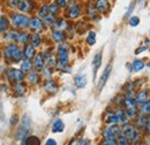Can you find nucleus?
I'll list each match as a JSON object with an SVG mask.
<instances>
[{"label":"nucleus","instance_id":"50","mask_svg":"<svg viewBox=\"0 0 150 145\" xmlns=\"http://www.w3.org/2000/svg\"><path fill=\"white\" fill-rule=\"evenodd\" d=\"M71 145H82V142L80 141V142H77V143H72Z\"/></svg>","mask_w":150,"mask_h":145},{"label":"nucleus","instance_id":"12","mask_svg":"<svg viewBox=\"0 0 150 145\" xmlns=\"http://www.w3.org/2000/svg\"><path fill=\"white\" fill-rule=\"evenodd\" d=\"M102 65V51L97 52L94 55V59H93V62H91V67H93V75H94V81L96 80V76H97V72L98 69Z\"/></svg>","mask_w":150,"mask_h":145},{"label":"nucleus","instance_id":"38","mask_svg":"<svg viewBox=\"0 0 150 145\" xmlns=\"http://www.w3.org/2000/svg\"><path fill=\"white\" fill-rule=\"evenodd\" d=\"M49 13V5H42L39 8L37 9V16H39L40 18H45Z\"/></svg>","mask_w":150,"mask_h":145},{"label":"nucleus","instance_id":"26","mask_svg":"<svg viewBox=\"0 0 150 145\" xmlns=\"http://www.w3.org/2000/svg\"><path fill=\"white\" fill-rule=\"evenodd\" d=\"M148 122H149L148 115H146V114H139L136 116V127L137 128H144Z\"/></svg>","mask_w":150,"mask_h":145},{"label":"nucleus","instance_id":"25","mask_svg":"<svg viewBox=\"0 0 150 145\" xmlns=\"http://www.w3.org/2000/svg\"><path fill=\"white\" fill-rule=\"evenodd\" d=\"M27 81L28 83L30 84H37L39 82V74H38L37 70H30L28 72V76H27Z\"/></svg>","mask_w":150,"mask_h":145},{"label":"nucleus","instance_id":"8","mask_svg":"<svg viewBox=\"0 0 150 145\" xmlns=\"http://www.w3.org/2000/svg\"><path fill=\"white\" fill-rule=\"evenodd\" d=\"M45 28L43 20L39 16H31L30 21H29V29L33 32H39Z\"/></svg>","mask_w":150,"mask_h":145},{"label":"nucleus","instance_id":"43","mask_svg":"<svg viewBox=\"0 0 150 145\" xmlns=\"http://www.w3.org/2000/svg\"><path fill=\"white\" fill-rule=\"evenodd\" d=\"M54 4L60 9H66L68 7V0H54Z\"/></svg>","mask_w":150,"mask_h":145},{"label":"nucleus","instance_id":"14","mask_svg":"<svg viewBox=\"0 0 150 145\" xmlns=\"http://www.w3.org/2000/svg\"><path fill=\"white\" fill-rule=\"evenodd\" d=\"M51 38H52L53 42H56V43L59 44V43L66 42L67 35H66V32L62 31V30H53L52 34H51Z\"/></svg>","mask_w":150,"mask_h":145},{"label":"nucleus","instance_id":"37","mask_svg":"<svg viewBox=\"0 0 150 145\" xmlns=\"http://www.w3.org/2000/svg\"><path fill=\"white\" fill-rule=\"evenodd\" d=\"M86 40H87V44H88L89 46L95 45L96 42H97V35H96V32H95V31H89L88 35H87Z\"/></svg>","mask_w":150,"mask_h":145},{"label":"nucleus","instance_id":"45","mask_svg":"<svg viewBox=\"0 0 150 145\" xmlns=\"http://www.w3.org/2000/svg\"><path fill=\"white\" fill-rule=\"evenodd\" d=\"M134 6H135V4H131V5H129V7L127 8V12H126V13H125V15H124V18H131V14H132V12H133Z\"/></svg>","mask_w":150,"mask_h":145},{"label":"nucleus","instance_id":"15","mask_svg":"<svg viewBox=\"0 0 150 145\" xmlns=\"http://www.w3.org/2000/svg\"><path fill=\"white\" fill-rule=\"evenodd\" d=\"M134 99H135V101H136L137 105H141L142 103H144V101H147L149 99V92L146 90L137 91L135 93V96H134Z\"/></svg>","mask_w":150,"mask_h":145},{"label":"nucleus","instance_id":"33","mask_svg":"<svg viewBox=\"0 0 150 145\" xmlns=\"http://www.w3.org/2000/svg\"><path fill=\"white\" fill-rule=\"evenodd\" d=\"M139 114H146L149 115L150 114V99H148L147 101L142 103L141 105H139Z\"/></svg>","mask_w":150,"mask_h":145},{"label":"nucleus","instance_id":"53","mask_svg":"<svg viewBox=\"0 0 150 145\" xmlns=\"http://www.w3.org/2000/svg\"><path fill=\"white\" fill-rule=\"evenodd\" d=\"M148 118H149V121H150V114H149V115H148Z\"/></svg>","mask_w":150,"mask_h":145},{"label":"nucleus","instance_id":"30","mask_svg":"<svg viewBox=\"0 0 150 145\" xmlns=\"http://www.w3.org/2000/svg\"><path fill=\"white\" fill-rule=\"evenodd\" d=\"M33 62H31V60H28V59H23L22 61H21V70L24 72H29L30 70H33Z\"/></svg>","mask_w":150,"mask_h":145},{"label":"nucleus","instance_id":"51","mask_svg":"<svg viewBox=\"0 0 150 145\" xmlns=\"http://www.w3.org/2000/svg\"><path fill=\"white\" fill-rule=\"evenodd\" d=\"M146 66H147L148 68H150V61H149V62H147V63H146Z\"/></svg>","mask_w":150,"mask_h":145},{"label":"nucleus","instance_id":"32","mask_svg":"<svg viewBox=\"0 0 150 145\" xmlns=\"http://www.w3.org/2000/svg\"><path fill=\"white\" fill-rule=\"evenodd\" d=\"M13 90H14V92H15L16 94L23 96V94L27 92V87H25V84H23V82H21V83H15V84L13 85Z\"/></svg>","mask_w":150,"mask_h":145},{"label":"nucleus","instance_id":"49","mask_svg":"<svg viewBox=\"0 0 150 145\" xmlns=\"http://www.w3.org/2000/svg\"><path fill=\"white\" fill-rule=\"evenodd\" d=\"M12 125H15L16 122H18V115H14V118H12Z\"/></svg>","mask_w":150,"mask_h":145},{"label":"nucleus","instance_id":"21","mask_svg":"<svg viewBox=\"0 0 150 145\" xmlns=\"http://www.w3.org/2000/svg\"><path fill=\"white\" fill-rule=\"evenodd\" d=\"M144 67H146V62L143 60H141V59H135L132 62V72H141Z\"/></svg>","mask_w":150,"mask_h":145},{"label":"nucleus","instance_id":"47","mask_svg":"<svg viewBox=\"0 0 150 145\" xmlns=\"http://www.w3.org/2000/svg\"><path fill=\"white\" fill-rule=\"evenodd\" d=\"M44 145H57V142L54 139H52V138H50V139H47L46 141V143Z\"/></svg>","mask_w":150,"mask_h":145},{"label":"nucleus","instance_id":"23","mask_svg":"<svg viewBox=\"0 0 150 145\" xmlns=\"http://www.w3.org/2000/svg\"><path fill=\"white\" fill-rule=\"evenodd\" d=\"M30 45H33L35 49L36 47H39L40 44H42V36L39 32H33L30 35Z\"/></svg>","mask_w":150,"mask_h":145},{"label":"nucleus","instance_id":"7","mask_svg":"<svg viewBox=\"0 0 150 145\" xmlns=\"http://www.w3.org/2000/svg\"><path fill=\"white\" fill-rule=\"evenodd\" d=\"M82 14V7L76 2H68L67 7V18L69 20H76Z\"/></svg>","mask_w":150,"mask_h":145},{"label":"nucleus","instance_id":"34","mask_svg":"<svg viewBox=\"0 0 150 145\" xmlns=\"http://www.w3.org/2000/svg\"><path fill=\"white\" fill-rule=\"evenodd\" d=\"M24 145H40V139L37 136H27L24 138Z\"/></svg>","mask_w":150,"mask_h":145},{"label":"nucleus","instance_id":"16","mask_svg":"<svg viewBox=\"0 0 150 145\" xmlns=\"http://www.w3.org/2000/svg\"><path fill=\"white\" fill-rule=\"evenodd\" d=\"M37 54L36 53V49L30 45V44H27L24 45V50H23V58L24 59H28V60H31L35 58V55Z\"/></svg>","mask_w":150,"mask_h":145},{"label":"nucleus","instance_id":"18","mask_svg":"<svg viewBox=\"0 0 150 145\" xmlns=\"http://www.w3.org/2000/svg\"><path fill=\"white\" fill-rule=\"evenodd\" d=\"M74 83H75V85H76L77 89H83V88L87 85V83H88L87 76H86L84 74H80V75L75 76Z\"/></svg>","mask_w":150,"mask_h":145},{"label":"nucleus","instance_id":"48","mask_svg":"<svg viewBox=\"0 0 150 145\" xmlns=\"http://www.w3.org/2000/svg\"><path fill=\"white\" fill-rule=\"evenodd\" d=\"M144 129H146V132H147V134H150V121L146 125Z\"/></svg>","mask_w":150,"mask_h":145},{"label":"nucleus","instance_id":"42","mask_svg":"<svg viewBox=\"0 0 150 145\" xmlns=\"http://www.w3.org/2000/svg\"><path fill=\"white\" fill-rule=\"evenodd\" d=\"M6 5L9 9L12 11H18V6H19V0H6Z\"/></svg>","mask_w":150,"mask_h":145},{"label":"nucleus","instance_id":"52","mask_svg":"<svg viewBox=\"0 0 150 145\" xmlns=\"http://www.w3.org/2000/svg\"><path fill=\"white\" fill-rule=\"evenodd\" d=\"M83 145H91V144H90V142H87V143H84Z\"/></svg>","mask_w":150,"mask_h":145},{"label":"nucleus","instance_id":"1","mask_svg":"<svg viewBox=\"0 0 150 145\" xmlns=\"http://www.w3.org/2000/svg\"><path fill=\"white\" fill-rule=\"evenodd\" d=\"M9 21L11 24L15 28V29H21V30H25L29 29V21L30 18L21 12H12L9 14Z\"/></svg>","mask_w":150,"mask_h":145},{"label":"nucleus","instance_id":"3","mask_svg":"<svg viewBox=\"0 0 150 145\" xmlns=\"http://www.w3.org/2000/svg\"><path fill=\"white\" fill-rule=\"evenodd\" d=\"M121 134H124L131 142L132 144H135L140 139V135L136 130V127H134L129 122H126L121 125Z\"/></svg>","mask_w":150,"mask_h":145},{"label":"nucleus","instance_id":"54","mask_svg":"<svg viewBox=\"0 0 150 145\" xmlns=\"http://www.w3.org/2000/svg\"><path fill=\"white\" fill-rule=\"evenodd\" d=\"M93 1H96V0H93Z\"/></svg>","mask_w":150,"mask_h":145},{"label":"nucleus","instance_id":"11","mask_svg":"<svg viewBox=\"0 0 150 145\" xmlns=\"http://www.w3.org/2000/svg\"><path fill=\"white\" fill-rule=\"evenodd\" d=\"M111 72H112V66L111 65H108L105 67L103 74H102V76L99 77V81H98V90L99 91L105 87V84H106V82H108V80H109V77L111 75Z\"/></svg>","mask_w":150,"mask_h":145},{"label":"nucleus","instance_id":"10","mask_svg":"<svg viewBox=\"0 0 150 145\" xmlns=\"http://www.w3.org/2000/svg\"><path fill=\"white\" fill-rule=\"evenodd\" d=\"M94 6L99 14H106L111 9L110 0H96L94 2Z\"/></svg>","mask_w":150,"mask_h":145},{"label":"nucleus","instance_id":"6","mask_svg":"<svg viewBox=\"0 0 150 145\" xmlns=\"http://www.w3.org/2000/svg\"><path fill=\"white\" fill-rule=\"evenodd\" d=\"M7 77H8V81L12 83V84H15V83H21L23 82L24 80V72H22L21 69H16V68H12L7 72Z\"/></svg>","mask_w":150,"mask_h":145},{"label":"nucleus","instance_id":"13","mask_svg":"<svg viewBox=\"0 0 150 145\" xmlns=\"http://www.w3.org/2000/svg\"><path fill=\"white\" fill-rule=\"evenodd\" d=\"M33 66L35 68V70H42L44 67H45V60H44V56L42 53H37L34 58V62H33Z\"/></svg>","mask_w":150,"mask_h":145},{"label":"nucleus","instance_id":"24","mask_svg":"<svg viewBox=\"0 0 150 145\" xmlns=\"http://www.w3.org/2000/svg\"><path fill=\"white\" fill-rule=\"evenodd\" d=\"M67 27H68V23H67L66 18H57L56 22H54V24H53L54 30H62V31H64Z\"/></svg>","mask_w":150,"mask_h":145},{"label":"nucleus","instance_id":"36","mask_svg":"<svg viewBox=\"0 0 150 145\" xmlns=\"http://www.w3.org/2000/svg\"><path fill=\"white\" fill-rule=\"evenodd\" d=\"M42 20H43L45 27H53V24H54V22L57 20V16L52 15V14H47L45 18H43Z\"/></svg>","mask_w":150,"mask_h":145},{"label":"nucleus","instance_id":"2","mask_svg":"<svg viewBox=\"0 0 150 145\" xmlns=\"http://www.w3.org/2000/svg\"><path fill=\"white\" fill-rule=\"evenodd\" d=\"M4 56L13 62H21L23 58V52L20 50V47L16 44L12 43L4 49Z\"/></svg>","mask_w":150,"mask_h":145},{"label":"nucleus","instance_id":"41","mask_svg":"<svg viewBox=\"0 0 150 145\" xmlns=\"http://www.w3.org/2000/svg\"><path fill=\"white\" fill-rule=\"evenodd\" d=\"M49 13L52 14V15H54V16H57V15L60 13V8L57 6L54 2H52V4L49 5Z\"/></svg>","mask_w":150,"mask_h":145},{"label":"nucleus","instance_id":"44","mask_svg":"<svg viewBox=\"0 0 150 145\" xmlns=\"http://www.w3.org/2000/svg\"><path fill=\"white\" fill-rule=\"evenodd\" d=\"M102 145H119V144H118V141L114 139V138H104Z\"/></svg>","mask_w":150,"mask_h":145},{"label":"nucleus","instance_id":"22","mask_svg":"<svg viewBox=\"0 0 150 145\" xmlns=\"http://www.w3.org/2000/svg\"><path fill=\"white\" fill-rule=\"evenodd\" d=\"M19 34L20 31H18L16 29H9L5 32V39L8 40V42H16Z\"/></svg>","mask_w":150,"mask_h":145},{"label":"nucleus","instance_id":"4","mask_svg":"<svg viewBox=\"0 0 150 145\" xmlns=\"http://www.w3.org/2000/svg\"><path fill=\"white\" fill-rule=\"evenodd\" d=\"M30 128H31V125H30V119L28 115H24L23 116V120H22V123L20 126V129L18 130V134H16V139H24L29 131H30Z\"/></svg>","mask_w":150,"mask_h":145},{"label":"nucleus","instance_id":"29","mask_svg":"<svg viewBox=\"0 0 150 145\" xmlns=\"http://www.w3.org/2000/svg\"><path fill=\"white\" fill-rule=\"evenodd\" d=\"M106 123H108V125H120V116H119L118 112L111 113V114L106 118Z\"/></svg>","mask_w":150,"mask_h":145},{"label":"nucleus","instance_id":"39","mask_svg":"<svg viewBox=\"0 0 150 145\" xmlns=\"http://www.w3.org/2000/svg\"><path fill=\"white\" fill-rule=\"evenodd\" d=\"M42 76L47 81V80H51L52 77V67H49V66H45L42 70Z\"/></svg>","mask_w":150,"mask_h":145},{"label":"nucleus","instance_id":"28","mask_svg":"<svg viewBox=\"0 0 150 145\" xmlns=\"http://www.w3.org/2000/svg\"><path fill=\"white\" fill-rule=\"evenodd\" d=\"M19 44L21 45H27L29 42H30V34L27 32V31H21L18 37V40H16Z\"/></svg>","mask_w":150,"mask_h":145},{"label":"nucleus","instance_id":"19","mask_svg":"<svg viewBox=\"0 0 150 145\" xmlns=\"http://www.w3.org/2000/svg\"><path fill=\"white\" fill-rule=\"evenodd\" d=\"M86 13H87V16H88L89 20H98V18H100L98 11L95 8V6L94 5H91V4L87 6Z\"/></svg>","mask_w":150,"mask_h":145},{"label":"nucleus","instance_id":"20","mask_svg":"<svg viewBox=\"0 0 150 145\" xmlns=\"http://www.w3.org/2000/svg\"><path fill=\"white\" fill-rule=\"evenodd\" d=\"M9 25H11L9 18H7L6 15H1L0 16V32L4 34L7 30H9Z\"/></svg>","mask_w":150,"mask_h":145},{"label":"nucleus","instance_id":"17","mask_svg":"<svg viewBox=\"0 0 150 145\" xmlns=\"http://www.w3.org/2000/svg\"><path fill=\"white\" fill-rule=\"evenodd\" d=\"M44 90L47 93H56L59 90V87L54 81L52 80H47L45 83H44Z\"/></svg>","mask_w":150,"mask_h":145},{"label":"nucleus","instance_id":"31","mask_svg":"<svg viewBox=\"0 0 150 145\" xmlns=\"http://www.w3.org/2000/svg\"><path fill=\"white\" fill-rule=\"evenodd\" d=\"M124 106H125V109L137 108V104H136L134 97H127V96L124 99Z\"/></svg>","mask_w":150,"mask_h":145},{"label":"nucleus","instance_id":"5","mask_svg":"<svg viewBox=\"0 0 150 145\" xmlns=\"http://www.w3.org/2000/svg\"><path fill=\"white\" fill-rule=\"evenodd\" d=\"M121 134V126L119 125H110L103 130L104 138H114L117 139Z\"/></svg>","mask_w":150,"mask_h":145},{"label":"nucleus","instance_id":"27","mask_svg":"<svg viewBox=\"0 0 150 145\" xmlns=\"http://www.w3.org/2000/svg\"><path fill=\"white\" fill-rule=\"evenodd\" d=\"M65 129V123L61 119H57L54 120L53 125H52V132L54 134H58V132H62Z\"/></svg>","mask_w":150,"mask_h":145},{"label":"nucleus","instance_id":"9","mask_svg":"<svg viewBox=\"0 0 150 145\" xmlns=\"http://www.w3.org/2000/svg\"><path fill=\"white\" fill-rule=\"evenodd\" d=\"M35 8V4L33 0H19V6H18V11L24 14H29L34 11Z\"/></svg>","mask_w":150,"mask_h":145},{"label":"nucleus","instance_id":"35","mask_svg":"<svg viewBox=\"0 0 150 145\" xmlns=\"http://www.w3.org/2000/svg\"><path fill=\"white\" fill-rule=\"evenodd\" d=\"M69 51H71V46L66 42L59 43L58 46H57V52L58 53H69Z\"/></svg>","mask_w":150,"mask_h":145},{"label":"nucleus","instance_id":"40","mask_svg":"<svg viewBox=\"0 0 150 145\" xmlns=\"http://www.w3.org/2000/svg\"><path fill=\"white\" fill-rule=\"evenodd\" d=\"M140 22H141V20L139 16H135V15H133L131 18H128V24H129V27L132 28H136V27H139L140 25Z\"/></svg>","mask_w":150,"mask_h":145},{"label":"nucleus","instance_id":"46","mask_svg":"<svg viewBox=\"0 0 150 145\" xmlns=\"http://www.w3.org/2000/svg\"><path fill=\"white\" fill-rule=\"evenodd\" d=\"M147 47H148V46H140L137 50H135V54L139 55L140 53H142L143 51H146V50H147Z\"/></svg>","mask_w":150,"mask_h":145}]
</instances>
